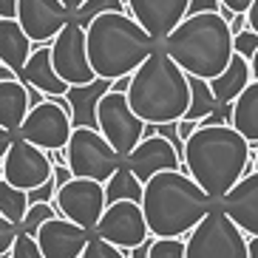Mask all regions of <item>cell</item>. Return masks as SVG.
<instances>
[{
    "instance_id": "6da1fadb",
    "label": "cell",
    "mask_w": 258,
    "mask_h": 258,
    "mask_svg": "<svg viewBox=\"0 0 258 258\" xmlns=\"http://www.w3.org/2000/svg\"><path fill=\"white\" fill-rule=\"evenodd\" d=\"M252 159H255L252 145L230 122H224V125H199L184 139V153H182L184 170L216 202L227 196V190L244 173L255 170Z\"/></svg>"
},
{
    "instance_id": "7a4b0ae2",
    "label": "cell",
    "mask_w": 258,
    "mask_h": 258,
    "mask_svg": "<svg viewBox=\"0 0 258 258\" xmlns=\"http://www.w3.org/2000/svg\"><path fill=\"white\" fill-rule=\"evenodd\" d=\"M219 205L184 167L153 173L142 190L148 230L156 238H182Z\"/></svg>"
},
{
    "instance_id": "3957f363",
    "label": "cell",
    "mask_w": 258,
    "mask_h": 258,
    "mask_svg": "<svg viewBox=\"0 0 258 258\" xmlns=\"http://www.w3.org/2000/svg\"><path fill=\"white\" fill-rule=\"evenodd\" d=\"M85 46L97 80L114 83L134 74L162 43L128 12H105L85 26Z\"/></svg>"
},
{
    "instance_id": "277c9868",
    "label": "cell",
    "mask_w": 258,
    "mask_h": 258,
    "mask_svg": "<svg viewBox=\"0 0 258 258\" xmlns=\"http://www.w3.org/2000/svg\"><path fill=\"white\" fill-rule=\"evenodd\" d=\"M128 102L148 125L179 122L190 105V74L165 51H156L131 74Z\"/></svg>"
},
{
    "instance_id": "5b68a950",
    "label": "cell",
    "mask_w": 258,
    "mask_h": 258,
    "mask_svg": "<svg viewBox=\"0 0 258 258\" xmlns=\"http://www.w3.org/2000/svg\"><path fill=\"white\" fill-rule=\"evenodd\" d=\"M162 48L190 77H202V80L219 77L230 66V60L235 54L230 23L219 12L187 15L162 40Z\"/></svg>"
},
{
    "instance_id": "8992f818",
    "label": "cell",
    "mask_w": 258,
    "mask_h": 258,
    "mask_svg": "<svg viewBox=\"0 0 258 258\" xmlns=\"http://www.w3.org/2000/svg\"><path fill=\"white\" fill-rule=\"evenodd\" d=\"M184 258H250V238L216 205L187 233Z\"/></svg>"
},
{
    "instance_id": "52a82bcc",
    "label": "cell",
    "mask_w": 258,
    "mask_h": 258,
    "mask_svg": "<svg viewBox=\"0 0 258 258\" xmlns=\"http://www.w3.org/2000/svg\"><path fill=\"white\" fill-rule=\"evenodd\" d=\"M66 165L74 176L94 179L105 184L122 165V156L114 145L99 134L97 125H74L66 145Z\"/></svg>"
},
{
    "instance_id": "ba28073f",
    "label": "cell",
    "mask_w": 258,
    "mask_h": 258,
    "mask_svg": "<svg viewBox=\"0 0 258 258\" xmlns=\"http://www.w3.org/2000/svg\"><path fill=\"white\" fill-rule=\"evenodd\" d=\"M94 125H97L99 134L119 151L122 159L142 142L145 131H148V122L139 119L137 111L131 108L128 94L114 91L111 85H108L105 91L97 97V102H94Z\"/></svg>"
},
{
    "instance_id": "9c48e42d",
    "label": "cell",
    "mask_w": 258,
    "mask_h": 258,
    "mask_svg": "<svg viewBox=\"0 0 258 258\" xmlns=\"http://www.w3.org/2000/svg\"><path fill=\"white\" fill-rule=\"evenodd\" d=\"M71 131H74V111L62 108L54 97H46L29 108V114L15 137L29 139L31 145H37L43 151H57V148L69 145Z\"/></svg>"
},
{
    "instance_id": "30bf717a",
    "label": "cell",
    "mask_w": 258,
    "mask_h": 258,
    "mask_svg": "<svg viewBox=\"0 0 258 258\" xmlns=\"http://www.w3.org/2000/svg\"><path fill=\"white\" fill-rule=\"evenodd\" d=\"M48 46H51L54 69L69 88H85L97 83V74L88 60V46H85V26L71 20Z\"/></svg>"
},
{
    "instance_id": "8fae6325",
    "label": "cell",
    "mask_w": 258,
    "mask_h": 258,
    "mask_svg": "<svg viewBox=\"0 0 258 258\" xmlns=\"http://www.w3.org/2000/svg\"><path fill=\"white\" fill-rule=\"evenodd\" d=\"M54 207H57V213L66 216L69 221H74V224H80V227H85V230L94 233L99 216H102L105 207H108L105 184L94 182V179L74 176L71 182H66L62 187H57Z\"/></svg>"
},
{
    "instance_id": "7c38bea8",
    "label": "cell",
    "mask_w": 258,
    "mask_h": 258,
    "mask_svg": "<svg viewBox=\"0 0 258 258\" xmlns=\"http://www.w3.org/2000/svg\"><path fill=\"white\" fill-rule=\"evenodd\" d=\"M51 173H54V162L48 156V151L31 145L23 137L12 139L6 156H3V165H0V176L9 184H15L20 190H34L43 182H48Z\"/></svg>"
},
{
    "instance_id": "4fadbf2b",
    "label": "cell",
    "mask_w": 258,
    "mask_h": 258,
    "mask_svg": "<svg viewBox=\"0 0 258 258\" xmlns=\"http://www.w3.org/2000/svg\"><path fill=\"white\" fill-rule=\"evenodd\" d=\"M94 233L105 241L116 244L122 250H134L151 235L148 230V219H145V210L139 202H111L105 207V213L99 216Z\"/></svg>"
},
{
    "instance_id": "5bb4252c",
    "label": "cell",
    "mask_w": 258,
    "mask_h": 258,
    "mask_svg": "<svg viewBox=\"0 0 258 258\" xmlns=\"http://www.w3.org/2000/svg\"><path fill=\"white\" fill-rule=\"evenodd\" d=\"M15 20L34 40V46H43L74 20V9H69L62 0H17Z\"/></svg>"
},
{
    "instance_id": "9a60e30c",
    "label": "cell",
    "mask_w": 258,
    "mask_h": 258,
    "mask_svg": "<svg viewBox=\"0 0 258 258\" xmlns=\"http://www.w3.org/2000/svg\"><path fill=\"white\" fill-rule=\"evenodd\" d=\"M122 165L131 167L139 182H148L159 170L184 167V162H182V153L176 151V145L165 134H145V139L122 159Z\"/></svg>"
},
{
    "instance_id": "2e32d148",
    "label": "cell",
    "mask_w": 258,
    "mask_h": 258,
    "mask_svg": "<svg viewBox=\"0 0 258 258\" xmlns=\"http://www.w3.org/2000/svg\"><path fill=\"white\" fill-rule=\"evenodd\" d=\"M91 235H94L91 230L69 221L66 216H54V219L40 224L34 238H37L46 258H80Z\"/></svg>"
},
{
    "instance_id": "e0dca14e",
    "label": "cell",
    "mask_w": 258,
    "mask_h": 258,
    "mask_svg": "<svg viewBox=\"0 0 258 258\" xmlns=\"http://www.w3.org/2000/svg\"><path fill=\"white\" fill-rule=\"evenodd\" d=\"M125 6L128 15L162 43L187 17L190 0H125Z\"/></svg>"
},
{
    "instance_id": "ac0fdd59",
    "label": "cell",
    "mask_w": 258,
    "mask_h": 258,
    "mask_svg": "<svg viewBox=\"0 0 258 258\" xmlns=\"http://www.w3.org/2000/svg\"><path fill=\"white\" fill-rule=\"evenodd\" d=\"M219 207L247 233V238L258 235V167L244 173L227 190V196L219 202Z\"/></svg>"
},
{
    "instance_id": "d6986e66",
    "label": "cell",
    "mask_w": 258,
    "mask_h": 258,
    "mask_svg": "<svg viewBox=\"0 0 258 258\" xmlns=\"http://www.w3.org/2000/svg\"><path fill=\"white\" fill-rule=\"evenodd\" d=\"M20 80H23L29 88L40 91L43 97H60V94H69L71 88L62 83V77L57 74L51 62V46L43 43V46H34L31 57L26 60L23 71H20Z\"/></svg>"
},
{
    "instance_id": "ffe728a7",
    "label": "cell",
    "mask_w": 258,
    "mask_h": 258,
    "mask_svg": "<svg viewBox=\"0 0 258 258\" xmlns=\"http://www.w3.org/2000/svg\"><path fill=\"white\" fill-rule=\"evenodd\" d=\"M31 51H34V40L23 31V26L15 17H0V62L20 77Z\"/></svg>"
},
{
    "instance_id": "44dd1931",
    "label": "cell",
    "mask_w": 258,
    "mask_h": 258,
    "mask_svg": "<svg viewBox=\"0 0 258 258\" xmlns=\"http://www.w3.org/2000/svg\"><path fill=\"white\" fill-rule=\"evenodd\" d=\"M29 108H31L29 85L20 77H3L0 80V125L12 134H17L26 114H29Z\"/></svg>"
},
{
    "instance_id": "7402d4cb",
    "label": "cell",
    "mask_w": 258,
    "mask_h": 258,
    "mask_svg": "<svg viewBox=\"0 0 258 258\" xmlns=\"http://www.w3.org/2000/svg\"><path fill=\"white\" fill-rule=\"evenodd\" d=\"M252 83V69H250V60L241 57V54H233V60L219 77L210 80V88H213V97L219 105H233L235 97Z\"/></svg>"
},
{
    "instance_id": "603a6c76",
    "label": "cell",
    "mask_w": 258,
    "mask_h": 258,
    "mask_svg": "<svg viewBox=\"0 0 258 258\" xmlns=\"http://www.w3.org/2000/svg\"><path fill=\"white\" fill-rule=\"evenodd\" d=\"M230 125L250 145H258V80H252L230 105Z\"/></svg>"
},
{
    "instance_id": "cb8c5ba5",
    "label": "cell",
    "mask_w": 258,
    "mask_h": 258,
    "mask_svg": "<svg viewBox=\"0 0 258 258\" xmlns=\"http://www.w3.org/2000/svg\"><path fill=\"white\" fill-rule=\"evenodd\" d=\"M142 190H145V182H139L137 173L131 167L119 165L114 170V176L105 182V202H139L142 205Z\"/></svg>"
},
{
    "instance_id": "d4e9b609",
    "label": "cell",
    "mask_w": 258,
    "mask_h": 258,
    "mask_svg": "<svg viewBox=\"0 0 258 258\" xmlns=\"http://www.w3.org/2000/svg\"><path fill=\"white\" fill-rule=\"evenodd\" d=\"M219 102L213 97V88H210V80H202V77H190V105H187V114L184 119H202L207 116L210 111H216Z\"/></svg>"
},
{
    "instance_id": "484cf974",
    "label": "cell",
    "mask_w": 258,
    "mask_h": 258,
    "mask_svg": "<svg viewBox=\"0 0 258 258\" xmlns=\"http://www.w3.org/2000/svg\"><path fill=\"white\" fill-rule=\"evenodd\" d=\"M29 190H20L15 187V184H9L3 176H0V213L6 216L9 221H15V224H20L26 216V210H29Z\"/></svg>"
},
{
    "instance_id": "4316f807",
    "label": "cell",
    "mask_w": 258,
    "mask_h": 258,
    "mask_svg": "<svg viewBox=\"0 0 258 258\" xmlns=\"http://www.w3.org/2000/svg\"><path fill=\"white\" fill-rule=\"evenodd\" d=\"M105 12H128L125 0H85L80 9H74V20L80 26H88L97 15H105Z\"/></svg>"
},
{
    "instance_id": "83f0119b",
    "label": "cell",
    "mask_w": 258,
    "mask_h": 258,
    "mask_svg": "<svg viewBox=\"0 0 258 258\" xmlns=\"http://www.w3.org/2000/svg\"><path fill=\"white\" fill-rule=\"evenodd\" d=\"M54 216H60L54 205H48V202H31L29 210H26V216H23V221H20V230L34 235L40 230V224L48 221V219H54Z\"/></svg>"
},
{
    "instance_id": "f1b7e54d",
    "label": "cell",
    "mask_w": 258,
    "mask_h": 258,
    "mask_svg": "<svg viewBox=\"0 0 258 258\" xmlns=\"http://www.w3.org/2000/svg\"><path fill=\"white\" fill-rule=\"evenodd\" d=\"M80 258H128L125 255V250L122 247H116V244L105 241V238H99L97 233L88 238V244H85V250Z\"/></svg>"
},
{
    "instance_id": "f546056e",
    "label": "cell",
    "mask_w": 258,
    "mask_h": 258,
    "mask_svg": "<svg viewBox=\"0 0 258 258\" xmlns=\"http://www.w3.org/2000/svg\"><path fill=\"white\" fill-rule=\"evenodd\" d=\"M151 258H184V238H156L153 235Z\"/></svg>"
},
{
    "instance_id": "4dcf8cb0",
    "label": "cell",
    "mask_w": 258,
    "mask_h": 258,
    "mask_svg": "<svg viewBox=\"0 0 258 258\" xmlns=\"http://www.w3.org/2000/svg\"><path fill=\"white\" fill-rule=\"evenodd\" d=\"M9 258H46L43 255V250H40V244H37V238L31 233H17V241H15V247H12V252H9Z\"/></svg>"
},
{
    "instance_id": "1f68e13d",
    "label": "cell",
    "mask_w": 258,
    "mask_h": 258,
    "mask_svg": "<svg viewBox=\"0 0 258 258\" xmlns=\"http://www.w3.org/2000/svg\"><path fill=\"white\" fill-rule=\"evenodd\" d=\"M233 48H235V54H241V57L250 60L252 54L258 51V31H252L250 26H247L244 31L233 34Z\"/></svg>"
},
{
    "instance_id": "d6a6232c",
    "label": "cell",
    "mask_w": 258,
    "mask_h": 258,
    "mask_svg": "<svg viewBox=\"0 0 258 258\" xmlns=\"http://www.w3.org/2000/svg\"><path fill=\"white\" fill-rule=\"evenodd\" d=\"M17 233H20V224L9 221L6 216L0 213V258H9V252H12V247H15V241H17Z\"/></svg>"
},
{
    "instance_id": "836d02e7",
    "label": "cell",
    "mask_w": 258,
    "mask_h": 258,
    "mask_svg": "<svg viewBox=\"0 0 258 258\" xmlns=\"http://www.w3.org/2000/svg\"><path fill=\"white\" fill-rule=\"evenodd\" d=\"M54 196H57V182L54 179H48L40 187L29 190V202H48V205H54Z\"/></svg>"
},
{
    "instance_id": "e575fe53",
    "label": "cell",
    "mask_w": 258,
    "mask_h": 258,
    "mask_svg": "<svg viewBox=\"0 0 258 258\" xmlns=\"http://www.w3.org/2000/svg\"><path fill=\"white\" fill-rule=\"evenodd\" d=\"M221 0H190L187 15H199V12H219Z\"/></svg>"
},
{
    "instance_id": "d590c367",
    "label": "cell",
    "mask_w": 258,
    "mask_h": 258,
    "mask_svg": "<svg viewBox=\"0 0 258 258\" xmlns=\"http://www.w3.org/2000/svg\"><path fill=\"white\" fill-rule=\"evenodd\" d=\"M151 244H153V235H148L139 247H134V250H125V255L128 258H151Z\"/></svg>"
},
{
    "instance_id": "8d00e7d4",
    "label": "cell",
    "mask_w": 258,
    "mask_h": 258,
    "mask_svg": "<svg viewBox=\"0 0 258 258\" xmlns=\"http://www.w3.org/2000/svg\"><path fill=\"white\" fill-rule=\"evenodd\" d=\"M196 128H199V122H196V119H184V116H182V119L176 122V134H179V139H182V142H184V139H187Z\"/></svg>"
},
{
    "instance_id": "74e56055",
    "label": "cell",
    "mask_w": 258,
    "mask_h": 258,
    "mask_svg": "<svg viewBox=\"0 0 258 258\" xmlns=\"http://www.w3.org/2000/svg\"><path fill=\"white\" fill-rule=\"evenodd\" d=\"M51 179L57 182V187H62L66 182H71V179H74V173L69 170V165H54V173H51Z\"/></svg>"
},
{
    "instance_id": "f35d334b",
    "label": "cell",
    "mask_w": 258,
    "mask_h": 258,
    "mask_svg": "<svg viewBox=\"0 0 258 258\" xmlns=\"http://www.w3.org/2000/svg\"><path fill=\"white\" fill-rule=\"evenodd\" d=\"M221 6H227L230 12H241V15H247L250 12V6H252V0H221Z\"/></svg>"
},
{
    "instance_id": "ab89813d",
    "label": "cell",
    "mask_w": 258,
    "mask_h": 258,
    "mask_svg": "<svg viewBox=\"0 0 258 258\" xmlns=\"http://www.w3.org/2000/svg\"><path fill=\"white\" fill-rule=\"evenodd\" d=\"M12 139H15V134L12 131H6L3 125H0V165H3V156H6L9 145H12Z\"/></svg>"
},
{
    "instance_id": "60d3db41",
    "label": "cell",
    "mask_w": 258,
    "mask_h": 258,
    "mask_svg": "<svg viewBox=\"0 0 258 258\" xmlns=\"http://www.w3.org/2000/svg\"><path fill=\"white\" fill-rule=\"evenodd\" d=\"M247 29V15H241V12H238V15H233V20H230V31H233V34H238V31H244Z\"/></svg>"
},
{
    "instance_id": "b9f144b4",
    "label": "cell",
    "mask_w": 258,
    "mask_h": 258,
    "mask_svg": "<svg viewBox=\"0 0 258 258\" xmlns=\"http://www.w3.org/2000/svg\"><path fill=\"white\" fill-rule=\"evenodd\" d=\"M247 26H250L252 31H258V0H252L250 12H247Z\"/></svg>"
},
{
    "instance_id": "7bdbcfd3",
    "label": "cell",
    "mask_w": 258,
    "mask_h": 258,
    "mask_svg": "<svg viewBox=\"0 0 258 258\" xmlns=\"http://www.w3.org/2000/svg\"><path fill=\"white\" fill-rule=\"evenodd\" d=\"M17 0H0V17H15Z\"/></svg>"
},
{
    "instance_id": "ee69618b",
    "label": "cell",
    "mask_w": 258,
    "mask_h": 258,
    "mask_svg": "<svg viewBox=\"0 0 258 258\" xmlns=\"http://www.w3.org/2000/svg\"><path fill=\"white\" fill-rule=\"evenodd\" d=\"M128 85H131V74H128V77H119V80H114V83H111V88H114V91H128Z\"/></svg>"
},
{
    "instance_id": "f6af8a7d",
    "label": "cell",
    "mask_w": 258,
    "mask_h": 258,
    "mask_svg": "<svg viewBox=\"0 0 258 258\" xmlns=\"http://www.w3.org/2000/svg\"><path fill=\"white\" fill-rule=\"evenodd\" d=\"M250 69H252V80H258V51L250 57Z\"/></svg>"
},
{
    "instance_id": "bcb514c9",
    "label": "cell",
    "mask_w": 258,
    "mask_h": 258,
    "mask_svg": "<svg viewBox=\"0 0 258 258\" xmlns=\"http://www.w3.org/2000/svg\"><path fill=\"white\" fill-rule=\"evenodd\" d=\"M250 258H258V235L250 238Z\"/></svg>"
},
{
    "instance_id": "7dc6e473",
    "label": "cell",
    "mask_w": 258,
    "mask_h": 258,
    "mask_svg": "<svg viewBox=\"0 0 258 258\" xmlns=\"http://www.w3.org/2000/svg\"><path fill=\"white\" fill-rule=\"evenodd\" d=\"M62 3H66V6H69V9H80V6H83V3H85V0H62Z\"/></svg>"
},
{
    "instance_id": "c3c4849f",
    "label": "cell",
    "mask_w": 258,
    "mask_h": 258,
    "mask_svg": "<svg viewBox=\"0 0 258 258\" xmlns=\"http://www.w3.org/2000/svg\"><path fill=\"white\" fill-rule=\"evenodd\" d=\"M252 165H255V167H258V156H255V159H252Z\"/></svg>"
}]
</instances>
